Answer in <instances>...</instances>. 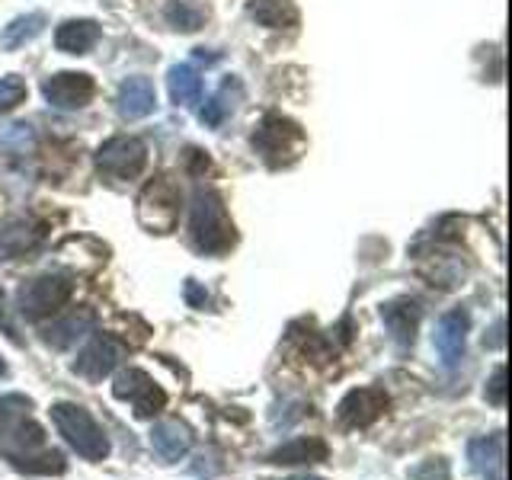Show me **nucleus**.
<instances>
[{"instance_id": "nucleus-1", "label": "nucleus", "mask_w": 512, "mask_h": 480, "mask_svg": "<svg viewBox=\"0 0 512 480\" xmlns=\"http://www.w3.org/2000/svg\"><path fill=\"white\" fill-rule=\"evenodd\" d=\"M189 234H192V247L205 256H221L234 247V221L228 218V208L215 196V192H196L189 208Z\"/></svg>"}, {"instance_id": "nucleus-2", "label": "nucleus", "mask_w": 512, "mask_h": 480, "mask_svg": "<svg viewBox=\"0 0 512 480\" xmlns=\"http://www.w3.org/2000/svg\"><path fill=\"white\" fill-rule=\"evenodd\" d=\"M48 413H52V423L58 429V436L68 442L84 461L96 464V461L109 458V436L103 432V426L90 416V410H84L80 404H71V400H58Z\"/></svg>"}, {"instance_id": "nucleus-3", "label": "nucleus", "mask_w": 512, "mask_h": 480, "mask_svg": "<svg viewBox=\"0 0 512 480\" xmlns=\"http://www.w3.org/2000/svg\"><path fill=\"white\" fill-rule=\"evenodd\" d=\"M183 192L173 176H154L138 196V221L154 234H170L180 221Z\"/></svg>"}, {"instance_id": "nucleus-4", "label": "nucleus", "mask_w": 512, "mask_h": 480, "mask_svg": "<svg viewBox=\"0 0 512 480\" xmlns=\"http://www.w3.org/2000/svg\"><path fill=\"white\" fill-rule=\"evenodd\" d=\"M253 148L269 167H288L304 151V128L285 116H266L253 132Z\"/></svg>"}, {"instance_id": "nucleus-5", "label": "nucleus", "mask_w": 512, "mask_h": 480, "mask_svg": "<svg viewBox=\"0 0 512 480\" xmlns=\"http://www.w3.org/2000/svg\"><path fill=\"white\" fill-rule=\"evenodd\" d=\"M74 295V282L68 276H39L20 285L16 292V311L29 320H42L58 314Z\"/></svg>"}, {"instance_id": "nucleus-6", "label": "nucleus", "mask_w": 512, "mask_h": 480, "mask_svg": "<svg viewBox=\"0 0 512 480\" xmlns=\"http://www.w3.org/2000/svg\"><path fill=\"white\" fill-rule=\"evenodd\" d=\"M144 167H148V148H144L141 138L119 135V138H109L103 148L96 151V170H100L106 180H135Z\"/></svg>"}, {"instance_id": "nucleus-7", "label": "nucleus", "mask_w": 512, "mask_h": 480, "mask_svg": "<svg viewBox=\"0 0 512 480\" xmlns=\"http://www.w3.org/2000/svg\"><path fill=\"white\" fill-rule=\"evenodd\" d=\"M112 394L119 400H128L138 420H151V416H157L167 407L164 388H160L148 372H141V368H125V372H119L116 384H112Z\"/></svg>"}, {"instance_id": "nucleus-8", "label": "nucleus", "mask_w": 512, "mask_h": 480, "mask_svg": "<svg viewBox=\"0 0 512 480\" xmlns=\"http://www.w3.org/2000/svg\"><path fill=\"white\" fill-rule=\"evenodd\" d=\"M391 397L384 388H375V384H368V388H352L343 400L340 407H336V416H340V423L346 429H368L372 423H378L384 410H388Z\"/></svg>"}, {"instance_id": "nucleus-9", "label": "nucleus", "mask_w": 512, "mask_h": 480, "mask_svg": "<svg viewBox=\"0 0 512 480\" xmlns=\"http://www.w3.org/2000/svg\"><path fill=\"white\" fill-rule=\"evenodd\" d=\"M122 356H125V346L116 340V336L96 333L93 340L80 349V356H77V362L71 368H74V375L87 378V381H103L106 375L116 372V365L122 362Z\"/></svg>"}, {"instance_id": "nucleus-10", "label": "nucleus", "mask_w": 512, "mask_h": 480, "mask_svg": "<svg viewBox=\"0 0 512 480\" xmlns=\"http://www.w3.org/2000/svg\"><path fill=\"white\" fill-rule=\"evenodd\" d=\"M96 93V84L90 74H77V71H64L48 77L42 84V96L48 106L55 109H84Z\"/></svg>"}, {"instance_id": "nucleus-11", "label": "nucleus", "mask_w": 512, "mask_h": 480, "mask_svg": "<svg viewBox=\"0 0 512 480\" xmlns=\"http://www.w3.org/2000/svg\"><path fill=\"white\" fill-rule=\"evenodd\" d=\"M468 330H471V314L464 308H452L448 314L439 317L436 333H432V343H436V352L442 365H458L464 359V346H468Z\"/></svg>"}, {"instance_id": "nucleus-12", "label": "nucleus", "mask_w": 512, "mask_h": 480, "mask_svg": "<svg viewBox=\"0 0 512 480\" xmlns=\"http://www.w3.org/2000/svg\"><path fill=\"white\" fill-rule=\"evenodd\" d=\"M381 320L388 327L391 340L397 343V349H410L416 340V327H420V304L410 298L388 301L381 308Z\"/></svg>"}, {"instance_id": "nucleus-13", "label": "nucleus", "mask_w": 512, "mask_h": 480, "mask_svg": "<svg viewBox=\"0 0 512 480\" xmlns=\"http://www.w3.org/2000/svg\"><path fill=\"white\" fill-rule=\"evenodd\" d=\"M503 448H506L503 432H490V436H477V439H471V442H468L471 471L480 474L484 480H506V477H503Z\"/></svg>"}, {"instance_id": "nucleus-14", "label": "nucleus", "mask_w": 512, "mask_h": 480, "mask_svg": "<svg viewBox=\"0 0 512 480\" xmlns=\"http://www.w3.org/2000/svg\"><path fill=\"white\" fill-rule=\"evenodd\" d=\"M420 272L423 279H429L432 285L439 288H458L468 279V266L458 253H448V250H432L426 256H420Z\"/></svg>"}, {"instance_id": "nucleus-15", "label": "nucleus", "mask_w": 512, "mask_h": 480, "mask_svg": "<svg viewBox=\"0 0 512 480\" xmlns=\"http://www.w3.org/2000/svg\"><path fill=\"white\" fill-rule=\"evenodd\" d=\"M42 228L26 218H10L0 224V260H16L42 244Z\"/></svg>"}, {"instance_id": "nucleus-16", "label": "nucleus", "mask_w": 512, "mask_h": 480, "mask_svg": "<svg viewBox=\"0 0 512 480\" xmlns=\"http://www.w3.org/2000/svg\"><path fill=\"white\" fill-rule=\"evenodd\" d=\"M151 448H154V455L160 461H167V464H176L180 458L189 455V448H192V432L186 423L180 420H164V423H157L151 429Z\"/></svg>"}, {"instance_id": "nucleus-17", "label": "nucleus", "mask_w": 512, "mask_h": 480, "mask_svg": "<svg viewBox=\"0 0 512 480\" xmlns=\"http://www.w3.org/2000/svg\"><path fill=\"white\" fill-rule=\"evenodd\" d=\"M93 324H96L93 311L80 308V311H71V314L58 317L55 324H48L42 330V340L52 349H71L77 340H84L87 333H93Z\"/></svg>"}, {"instance_id": "nucleus-18", "label": "nucleus", "mask_w": 512, "mask_h": 480, "mask_svg": "<svg viewBox=\"0 0 512 480\" xmlns=\"http://www.w3.org/2000/svg\"><path fill=\"white\" fill-rule=\"evenodd\" d=\"M157 106V90L148 77H128L119 87V112L122 119H144Z\"/></svg>"}, {"instance_id": "nucleus-19", "label": "nucleus", "mask_w": 512, "mask_h": 480, "mask_svg": "<svg viewBox=\"0 0 512 480\" xmlns=\"http://www.w3.org/2000/svg\"><path fill=\"white\" fill-rule=\"evenodd\" d=\"M10 461L13 471L20 474H64V468H68V461H64V455L58 452V448H32V452H10L4 455Z\"/></svg>"}, {"instance_id": "nucleus-20", "label": "nucleus", "mask_w": 512, "mask_h": 480, "mask_svg": "<svg viewBox=\"0 0 512 480\" xmlns=\"http://www.w3.org/2000/svg\"><path fill=\"white\" fill-rule=\"evenodd\" d=\"M330 455V448L324 439H311V436H301V439H292V442H285L279 445L276 452H269V464H320V461H327Z\"/></svg>"}, {"instance_id": "nucleus-21", "label": "nucleus", "mask_w": 512, "mask_h": 480, "mask_svg": "<svg viewBox=\"0 0 512 480\" xmlns=\"http://www.w3.org/2000/svg\"><path fill=\"white\" fill-rule=\"evenodd\" d=\"M96 42H100V26L93 20H68L55 32V45L68 55H87Z\"/></svg>"}, {"instance_id": "nucleus-22", "label": "nucleus", "mask_w": 512, "mask_h": 480, "mask_svg": "<svg viewBox=\"0 0 512 480\" xmlns=\"http://www.w3.org/2000/svg\"><path fill=\"white\" fill-rule=\"evenodd\" d=\"M250 16L266 29H295L298 26V7L292 0H250Z\"/></svg>"}, {"instance_id": "nucleus-23", "label": "nucleus", "mask_w": 512, "mask_h": 480, "mask_svg": "<svg viewBox=\"0 0 512 480\" xmlns=\"http://www.w3.org/2000/svg\"><path fill=\"white\" fill-rule=\"evenodd\" d=\"M240 100H244V87H240V80H237V77H228V80L221 84V90L212 96V100L205 103V109L199 112V119H202L205 125L218 128V125L237 109Z\"/></svg>"}, {"instance_id": "nucleus-24", "label": "nucleus", "mask_w": 512, "mask_h": 480, "mask_svg": "<svg viewBox=\"0 0 512 480\" xmlns=\"http://www.w3.org/2000/svg\"><path fill=\"white\" fill-rule=\"evenodd\" d=\"M170 100L176 106H196L202 103V77L199 71L192 68V64H176V68H170Z\"/></svg>"}, {"instance_id": "nucleus-25", "label": "nucleus", "mask_w": 512, "mask_h": 480, "mask_svg": "<svg viewBox=\"0 0 512 480\" xmlns=\"http://www.w3.org/2000/svg\"><path fill=\"white\" fill-rule=\"evenodd\" d=\"M45 29V13H29V16H16V20L4 29L0 36V45L4 48H23L26 42H32Z\"/></svg>"}, {"instance_id": "nucleus-26", "label": "nucleus", "mask_w": 512, "mask_h": 480, "mask_svg": "<svg viewBox=\"0 0 512 480\" xmlns=\"http://www.w3.org/2000/svg\"><path fill=\"white\" fill-rule=\"evenodd\" d=\"M32 400L26 394H0V442H4L10 432L29 420Z\"/></svg>"}, {"instance_id": "nucleus-27", "label": "nucleus", "mask_w": 512, "mask_h": 480, "mask_svg": "<svg viewBox=\"0 0 512 480\" xmlns=\"http://www.w3.org/2000/svg\"><path fill=\"white\" fill-rule=\"evenodd\" d=\"M164 20L180 32H196L205 23V10L189 4V0H170L164 10Z\"/></svg>"}, {"instance_id": "nucleus-28", "label": "nucleus", "mask_w": 512, "mask_h": 480, "mask_svg": "<svg viewBox=\"0 0 512 480\" xmlns=\"http://www.w3.org/2000/svg\"><path fill=\"white\" fill-rule=\"evenodd\" d=\"M0 151H7L10 157L13 154H29L32 151V128L26 122L10 125L4 132V138H0Z\"/></svg>"}, {"instance_id": "nucleus-29", "label": "nucleus", "mask_w": 512, "mask_h": 480, "mask_svg": "<svg viewBox=\"0 0 512 480\" xmlns=\"http://www.w3.org/2000/svg\"><path fill=\"white\" fill-rule=\"evenodd\" d=\"M26 100V84L23 77H0V112H10Z\"/></svg>"}, {"instance_id": "nucleus-30", "label": "nucleus", "mask_w": 512, "mask_h": 480, "mask_svg": "<svg viewBox=\"0 0 512 480\" xmlns=\"http://www.w3.org/2000/svg\"><path fill=\"white\" fill-rule=\"evenodd\" d=\"M410 480H452V468H448L445 458H426L407 474Z\"/></svg>"}, {"instance_id": "nucleus-31", "label": "nucleus", "mask_w": 512, "mask_h": 480, "mask_svg": "<svg viewBox=\"0 0 512 480\" xmlns=\"http://www.w3.org/2000/svg\"><path fill=\"white\" fill-rule=\"evenodd\" d=\"M484 397H487V404H493V407H506V368L503 365H496V372L490 375Z\"/></svg>"}, {"instance_id": "nucleus-32", "label": "nucleus", "mask_w": 512, "mask_h": 480, "mask_svg": "<svg viewBox=\"0 0 512 480\" xmlns=\"http://www.w3.org/2000/svg\"><path fill=\"white\" fill-rule=\"evenodd\" d=\"M0 330L7 333V340H10L13 346H23L20 327L13 324V317H10V311H7V295H4V292H0Z\"/></svg>"}, {"instance_id": "nucleus-33", "label": "nucleus", "mask_w": 512, "mask_h": 480, "mask_svg": "<svg viewBox=\"0 0 512 480\" xmlns=\"http://www.w3.org/2000/svg\"><path fill=\"white\" fill-rule=\"evenodd\" d=\"M186 301H189L196 311H205V308H208V292H202L196 279H189V282H186Z\"/></svg>"}, {"instance_id": "nucleus-34", "label": "nucleus", "mask_w": 512, "mask_h": 480, "mask_svg": "<svg viewBox=\"0 0 512 480\" xmlns=\"http://www.w3.org/2000/svg\"><path fill=\"white\" fill-rule=\"evenodd\" d=\"M186 160H189V170H192V173L208 170V157H205L202 151H186Z\"/></svg>"}, {"instance_id": "nucleus-35", "label": "nucleus", "mask_w": 512, "mask_h": 480, "mask_svg": "<svg viewBox=\"0 0 512 480\" xmlns=\"http://www.w3.org/2000/svg\"><path fill=\"white\" fill-rule=\"evenodd\" d=\"M288 480H324V477H288Z\"/></svg>"}, {"instance_id": "nucleus-36", "label": "nucleus", "mask_w": 512, "mask_h": 480, "mask_svg": "<svg viewBox=\"0 0 512 480\" xmlns=\"http://www.w3.org/2000/svg\"><path fill=\"white\" fill-rule=\"evenodd\" d=\"M0 375H7V365L4 362H0Z\"/></svg>"}]
</instances>
